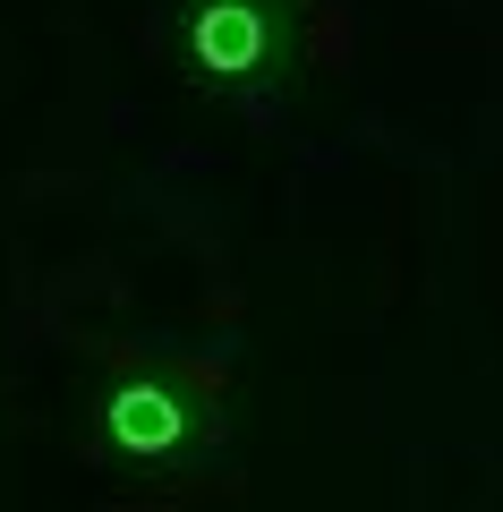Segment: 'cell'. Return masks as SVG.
Returning a JSON list of instances; mask_svg holds the SVG:
<instances>
[{"label":"cell","mask_w":503,"mask_h":512,"mask_svg":"<svg viewBox=\"0 0 503 512\" xmlns=\"http://www.w3.org/2000/svg\"><path fill=\"white\" fill-rule=\"evenodd\" d=\"M120 436L128 444H171V436H180V410L162 402V393H128V402H120Z\"/></svg>","instance_id":"obj_2"},{"label":"cell","mask_w":503,"mask_h":512,"mask_svg":"<svg viewBox=\"0 0 503 512\" xmlns=\"http://www.w3.org/2000/svg\"><path fill=\"white\" fill-rule=\"evenodd\" d=\"M197 52L214 60V69H239V60H256V18H248V9H214V18L197 26Z\"/></svg>","instance_id":"obj_1"}]
</instances>
